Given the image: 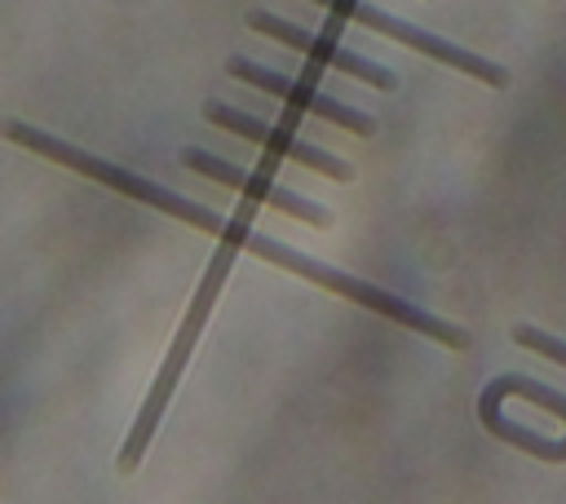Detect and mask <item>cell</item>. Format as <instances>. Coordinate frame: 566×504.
I'll return each instance as SVG.
<instances>
[{
    "mask_svg": "<svg viewBox=\"0 0 566 504\" xmlns=\"http://www.w3.org/2000/svg\"><path fill=\"white\" fill-rule=\"evenodd\" d=\"M323 9H332L340 22H358V27H367V31H380V35H389V40H398V44H407V49H416V53L442 62V66H455V71H464V75L491 84V88H504V84H509V71H504L500 62H486V57L460 49V44H447L442 35H433V31H424V27H411V22L385 13V9H376V4H367V0H323Z\"/></svg>",
    "mask_w": 566,
    "mask_h": 504,
    "instance_id": "6da1fadb",
    "label": "cell"
},
{
    "mask_svg": "<svg viewBox=\"0 0 566 504\" xmlns=\"http://www.w3.org/2000/svg\"><path fill=\"white\" fill-rule=\"evenodd\" d=\"M513 340L566 367V340H557V336H548V332H539V327H531V323H517V327H513Z\"/></svg>",
    "mask_w": 566,
    "mask_h": 504,
    "instance_id": "52a82bcc",
    "label": "cell"
},
{
    "mask_svg": "<svg viewBox=\"0 0 566 504\" xmlns=\"http://www.w3.org/2000/svg\"><path fill=\"white\" fill-rule=\"evenodd\" d=\"M181 164H186L190 172H203V177L221 181V186H234V190L248 195L252 203H270V208L287 212V217H296V221H310V225H327V208H323V203H310V199H301L296 190H283V186H274V181H265V177H256V172H248V168H234V164H226V159L199 150V146H186V150H181Z\"/></svg>",
    "mask_w": 566,
    "mask_h": 504,
    "instance_id": "5b68a950",
    "label": "cell"
},
{
    "mask_svg": "<svg viewBox=\"0 0 566 504\" xmlns=\"http://www.w3.org/2000/svg\"><path fill=\"white\" fill-rule=\"evenodd\" d=\"M226 71H230L234 80H243V84H252V88H261V93L279 97L283 106H305V111L323 115L327 124L349 128V133H358V137H367V133L376 128V119H371V115H363L358 106H345V102H336V97L318 93L314 84H296V80H287V75H279V71H265V66L248 62V57H230V62H226Z\"/></svg>",
    "mask_w": 566,
    "mask_h": 504,
    "instance_id": "277c9868",
    "label": "cell"
},
{
    "mask_svg": "<svg viewBox=\"0 0 566 504\" xmlns=\"http://www.w3.org/2000/svg\"><path fill=\"white\" fill-rule=\"evenodd\" d=\"M248 27L261 31V35H274V40H283V44H292L296 53H305V57L318 62V66L345 71V75H354V80H363V84H371V88H394V71H389V66H380V62L354 53V49H340L336 40H327V35H318V31H305V27L287 22V18H274V13H265V9H252V13H248Z\"/></svg>",
    "mask_w": 566,
    "mask_h": 504,
    "instance_id": "3957f363",
    "label": "cell"
},
{
    "mask_svg": "<svg viewBox=\"0 0 566 504\" xmlns=\"http://www.w3.org/2000/svg\"><path fill=\"white\" fill-rule=\"evenodd\" d=\"M203 119H208V124H217V128H226V133H239V137H248V141L265 146V150H270V155H279V159L305 164V168H314V172H323V177H332V181H349V177H354V168H349L345 159H336V155H327V150H318V146L301 141L292 128L265 124V119H256V115H248V111H239V106L208 102V106H203Z\"/></svg>",
    "mask_w": 566,
    "mask_h": 504,
    "instance_id": "7a4b0ae2",
    "label": "cell"
},
{
    "mask_svg": "<svg viewBox=\"0 0 566 504\" xmlns=\"http://www.w3.org/2000/svg\"><path fill=\"white\" fill-rule=\"evenodd\" d=\"M504 393H517V398H531V402H539V407H548V411H557L562 420H566V398L562 393H553L548 385H535V380H500V385H491V393L486 398H504Z\"/></svg>",
    "mask_w": 566,
    "mask_h": 504,
    "instance_id": "8992f818",
    "label": "cell"
}]
</instances>
